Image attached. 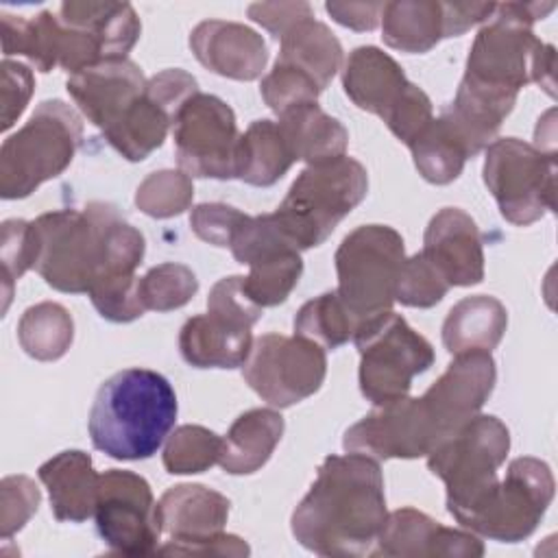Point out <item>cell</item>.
I'll list each match as a JSON object with an SVG mask.
<instances>
[{"instance_id":"6da1fadb","label":"cell","mask_w":558,"mask_h":558,"mask_svg":"<svg viewBox=\"0 0 558 558\" xmlns=\"http://www.w3.org/2000/svg\"><path fill=\"white\" fill-rule=\"evenodd\" d=\"M386 517L377 460L362 453L327 456L292 512V534L320 556H364L371 554Z\"/></svg>"},{"instance_id":"7a4b0ae2","label":"cell","mask_w":558,"mask_h":558,"mask_svg":"<svg viewBox=\"0 0 558 558\" xmlns=\"http://www.w3.org/2000/svg\"><path fill=\"white\" fill-rule=\"evenodd\" d=\"M554 7V2L495 4L469 50L462 83L514 102L527 83H536L554 96L556 50L532 31V24Z\"/></svg>"},{"instance_id":"3957f363","label":"cell","mask_w":558,"mask_h":558,"mask_svg":"<svg viewBox=\"0 0 558 558\" xmlns=\"http://www.w3.org/2000/svg\"><path fill=\"white\" fill-rule=\"evenodd\" d=\"M170 381L150 368H124L96 392L89 410L92 445L113 460H146L177 421Z\"/></svg>"},{"instance_id":"277c9868","label":"cell","mask_w":558,"mask_h":558,"mask_svg":"<svg viewBox=\"0 0 558 558\" xmlns=\"http://www.w3.org/2000/svg\"><path fill=\"white\" fill-rule=\"evenodd\" d=\"M83 140L81 116L63 100H44L28 122L0 148V196L26 198L44 181L59 177Z\"/></svg>"},{"instance_id":"5b68a950","label":"cell","mask_w":558,"mask_h":558,"mask_svg":"<svg viewBox=\"0 0 558 558\" xmlns=\"http://www.w3.org/2000/svg\"><path fill=\"white\" fill-rule=\"evenodd\" d=\"M368 190L366 168L353 157L307 166L290 185L275 218L299 251L320 246Z\"/></svg>"},{"instance_id":"8992f818","label":"cell","mask_w":558,"mask_h":558,"mask_svg":"<svg viewBox=\"0 0 558 558\" xmlns=\"http://www.w3.org/2000/svg\"><path fill=\"white\" fill-rule=\"evenodd\" d=\"M118 207L94 201L85 209H59L33 220L37 231L35 270L59 292H89L105 266V235Z\"/></svg>"},{"instance_id":"52a82bcc","label":"cell","mask_w":558,"mask_h":558,"mask_svg":"<svg viewBox=\"0 0 558 558\" xmlns=\"http://www.w3.org/2000/svg\"><path fill=\"white\" fill-rule=\"evenodd\" d=\"M403 259V238L388 225H362L340 242L333 257L336 294L357 320V327L392 307Z\"/></svg>"},{"instance_id":"ba28073f","label":"cell","mask_w":558,"mask_h":558,"mask_svg":"<svg viewBox=\"0 0 558 558\" xmlns=\"http://www.w3.org/2000/svg\"><path fill=\"white\" fill-rule=\"evenodd\" d=\"M353 342L360 390L373 405L408 397L412 379L434 364L432 344L392 310L360 323Z\"/></svg>"},{"instance_id":"9c48e42d","label":"cell","mask_w":558,"mask_h":558,"mask_svg":"<svg viewBox=\"0 0 558 558\" xmlns=\"http://www.w3.org/2000/svg\"><path fill=\"white\" fill-rule=\"evenodd\" d=\"M510 451L508 427L490 414H475L447 436L429 456V471L447 486V510L460 519L497 482Z\"/></svg>"},{"instance_id":"30bf717a","label":"cell","mask_w":558,"mask_h":558,"mask_svg":"<svg viewBox=\"0 0 558 558\" xmlns=\"http://www.w3.org/2000/svg\"><path fill=\"white\" fill-rule=\"evenodd\" d=\"M484 183L501 216L519 227L556 207V155L519 137L493 140L484 157Z\"/></svg>"},{"instance_id":"8fae6325","label":"cell","mask_w":558,"mask_h":558,"mask_svg":"<svg viewBox=\"0 0 558 558\" xmlns=\"http://www.w3.org/2000/svg\"><path fill=\"white\" fill-rule=\"evenodd\" d=\"M551 499L554 475L549 466L536 458H517L508 464L506 477L497 480L484 497L456 521L480 536L499 543H517L536 530Z\"/></svg>"},{"instance_id":"7c38bea8","label":"cell","mask_w":558,"mask_h":558,"mask_svg":"<svg viewBox=\"0 0 558 558\" xmlns=\"http://www.w3.org/2000/svg\"><path fill=\"white\" fill-rule=\"evenodd\" d=\"M325 373V349L296 333L259 336L242 364L246 384L275 408H290L312 397L323 386Z\"/></svg>"},{"instance_id":"4fadbf2b","label":"cell","mask_w":558,"mask_h":558,"mask_svg":"<svg viewBox=\"0 0 558 558\" xmlns=\"http://www.w3.org/2000/svg\"><path fill=\"white\" fill-rule=\"evenodd\" d=\"M96 530L113 554L153 556L161 538L159 504L148 482L122 469H109L98 477Z\"/></svg>"},{"instance_id":"5bb4252c","label":"cell","mask_w":558,"mask_h":558,"mask_svg":"<svg viewBox=\"0 0 558 558\" xmlns=\"http://www.w3.org/2000/svg\"><path fill=\"white\" fill-rule=\"evenodd\" d=\"M179 168L201 179H235L240 133L233 109L211 94H194L172 122Z\"/></svg>"},{"instance_id":"9a60e30c","label":"cell","mask_w":558,"mask_h":558,"mask_svg":"<svg viewBox=\"0 0 558 558\" xmlns=\"http://www.w3.org/2000/svg\"><path fill=\"white\" fill-rule=\"evenodd\" d=\"M440 442L442 434L423 397H401L375 405L342 438L347 453H362L373 460L429 456Z\"/></svg>"},{"instance_id":"2e32d148","label":"cell","mask_w":558,"mask_h":558,"mask_svg":"<svg viewBox=\"0 0 558 558\" xmlns=\"http://www.w3.org/2000/svg\"><path fill=\"white\" fill-rule=\"evenodd\" d=\"M497 379L488 351H469L451 360L447 371L421 395L442 434L451 436L488 401Z\"/></svg>"},{"instance_id":"e0dca14e","label":"cell","mask_w":558,"mask_h":558,"mask_svg":"<svg viewBox=\"0 0 558 558\" xmlns=\"http://www.w3.org/2000/svg\"><path fill=\"white\" fill-rule=\"evenodd\" d=\"M375 556L401 558H480L482 541L462 530L445 527L425 512L399 508L390 512L379 530Z\"/></svg>"},{"instance_id":"ac0fdd59","label":"cell","mask_w":558,"mask_h":558,"mask_svg":"<svg viewBox=\"0 0 558 558\" xmlns=\"http://www.w3.org/2000/svg\"><path fill=\"white\" fill-rule=\"evenodd\" d=\"M65 89L83 116L107 133L144 94L146 78L131 59H105L70 74Z\"/></svg>"},{"instance_id":"d6986e66","label":"cell","mask_w":558,"mask_h":558,"mask_svg":"<svg viewBox=\"0 0 558 558\" xmlns=\"http://www.w3.org/2000/svg\"><path fill=\"white\" fill-rule=\"evenodd\" d=\"M229 499L203 484H179L159 499L161 532L170 541L157 549L161 556H179L183 547L222 532L229 517Z\"/></svg>"},{"instance_id":"ffe728a7","label":"cell","mask_w":558,"mask_h":558,"mask_svg":"<svg viewBox=\"0 0 558 558\" xmlns=\"http://www.w3.org/2000/svg\"><path fill=\"white\" fill-rule=\"evenodd\" d=\"M421 253L438 268L449 286H475L484 279L480 229L458 207H445L429 220Z\"/></svg>"},{"instance_id":"44dd1931","label":"cell","mask_w":558,"mask_h":558,"mask_svg":"<svg viewBox=\"0 0 558 558\" xmlns=\"http://www.w3.org/2000/svg\"><path fill=\"white\" fill-rule=\"evenodd\" d=\"M190 48L201 65L235 81H255L268 63V48L262 35L238 22H201L190 33Z\"/></svg>"},{"instance_id":"7402d4cb","label":"cell","mask_w":558,"mask_h":558,"mask_svg":"<svg viewBox=\"0 0 558 558\" xmlns=\"http://www.w3.org/2000/svg\"><path fill=\"white\" fill-rule=\"evenodd\" d=\"M344 94L360 109L379 116L386 124L408 100L412 89L401 65L377 46L355 48L342 70Z\"/></svg>"},{"instance_id":"603a6c76","label":"cell","mask_w":558,"mask_h":558,"mask_svg":"<svg viewBox=\"0 0 558 558\" xmlns=\"http://www.w3.org/2000/svg\"><path fill=\"white\" fill-rule=\"evenodd\" d=\"M251 347V327L209 312L187 318L179 333L181 355L194 368H238L246 362Z\"/></svg>"},{"instance_id":"cb8c5ba5","label":"cell","mask_w":558,"mask_h":558,"mask_svg":"<svg viewBox=\"0 0 558 558\" xmlns=\"http://www.w3.org/2000/svg\"><path fill=\"white\" fill-rule=\"evenodd\" d=\"M37 475L48 488L57 521L81 523L94 514L100 475L94 471L89 453L78 449L61 451L46 460L37 469Z\"/></svg>"},{"instance_id":"d4e9b609","label":"cell","mask_w":558,"mask_h":558,"mask_svg":"<svg viewBox=\"0 0 558 558\" xmlns=\"http://www.w3.org/2000/svg\"><path fill=\"white\" fill-rule=\"evenodd\" d=\"M286 423L277 410L253 408L240 414L222 438L220 466L229 475H251L272 456L283 436Z\"/></svg>"},{"instance_id":"484cf974","label":"cell","mask_w":558,"mask_h":558,"mask_svg":"<svg viewBox=\"0 0 558 558\" xmlns=\"http://www.w3.org/2000/svg\"><path fill=\"white\" fill-rule=\"evenodd\" d=\"M277 124L294 161L314 166L344 157L347 153V129L336 118L325 113L318 102L290 107L279 116Z\"/></svg>"},{"instance_id":"4316f807","label":"cell","mask_w":558,"mask_h":558,"mask_svg":"<svg viewBox=\"0 0 558 558\" xmlns=\"http://www.w3.org/2000/svg\"><path fill=\"white\" fill-rule=\"evenodd\" d=\"M508 327V312L501 301L475 294L458 301L442 323V344L451 355L469 351H493Z\"/></svg>"},{"instance_id":"83f0119b","label":"cell","mask_w":558,"mask_h":558,"mask_svg":"<svg viewBox=\"0 0 558 558\" xmlns=\"http://www.w3.org/2000/svg\"><path fill=\"white\" fill-rule=\"evenodd\" d=\"M57 15L68 26L92 33L105 59H126L142 33L140 17L129 2H63Z\"/></svg>"},{"instance_id":"f1b7e54d","label":"cell","mask_w":558,"mask_h":558,"mask_svg":"<svg viewBox=\"0 0 558 558\" xmlns=\"http://www.w3.org/2000/svg\"><path fill=\"white\" fill-rule=\"evenodd\" d=\"M277 63L290 65L310 76L323 92L342 65V46L336 35L314 15L299 20L281 35Z\"/></svg>"},{"instance_id":"f546056e","label":"cell","mask_w":558,"mask_h":558,"mask_svg":"<svg viewBox=\"0 0 558 558\" xmlns=\"http://www.w3.org/2000/svg\"><path fill=\"white\" fill-rule=\"evenodd\" d=\"M244 264L251 270L242 277V288L262 310L283 303L303 272L301 251L288 242H266L257 246Z\"/></svg>"},{"instance_id":"4dcf8cb0","label":"cell","mask_w":558,"mask_h":558,"mask_svg":"<svg viewBox=\"0 0 558 558\" xmlns=\"http://www.w3.org/2000/svg\"><path fill=\"white\" fill-rule=\"evenodd\" d=\"M408 146L418 174L434 185H447L458 179L464 161L473 157L462 133L445 111L438 118H432Z\"/></svg>"},{"instance_id":"1f68e13d","label":"cell","mask_w":558,"mask_h":558,"mask_svg":"<svg viewBox=\"0 0 558 558\" xmlns=\"http://www.w3.org/2000/svg\"><path fill=\"white\" fill-rule=\"evenodd\" d=\"M294 163V157L272 120H255L240 133L235 179L248 185L268 187L277 183Z\"/></svg>"},{"instance_id":"d6a6232c","label":"cell","mask_w":558,"mask_h":558,"mask_svg":"<svg viewBox=\"0 0 558 558\" xmlns=\"http://www.w3.org/2000/svg\"><path fill=\"white\" fill-rule=\"evenodd\" d=\"M381 37L401 52L421 54L432 50L442 37V4L436 0L384 2Z\"/></svg>"},{"instance_id":"836d02e7","label":"cell","mask_w":558,"mask_h":558,"mask_svg":"<svg viewBox=\"0 0 558 558\" xmlns=\"http://www.w3.org/2000/svg\"><path fill=\"white\" fill-rule=\"evenodd\" d=\"M170 126V113L163 111L144 89L124 116L102 135L124 159L142 161L163 144Z\"/></svg>"},{"instance_id":"e575fe53","label":"cell","mask_w":558,"mask_h":558,"mask_svg":"<svg viewBox=\"0 0 558 558\" xmlns=\"http://www.w3.org/2000/svg\"><path fill=\"white\" fill-rule=\"evenodd\" d=\"M17 338L22 349L41 362H52L65 355L74 338V323L70 312L52 301L28 307L17 323Z\"/></svg>"},{"instance_id":"d590c367","label":"cell","mask_w":558,"mask_h":558,"mask_svg":"<svg viewBox=\"0 0 558 558\" xmlns=\"http://www.w3.org/2000/svg\"><path fill=\"white\" fill-rule=\"evenodd\" d=\"M357 320L344 307L340 296L325 292L307 301L294 316V333L318 342L323 349H338L353 338Z\"/></svg>"},{"instance_id":"8d00e7d4","label":"cell","mask_w":558,"mask_h":558,"mask_svg":"<svg viewBox=\"0 0 558 558\" xmlns=\"http://www.w3.org/2000/svg\"><path fill=\"white\" fill-rule=\"evenodd\" d=\"M222 438L203 425H181L163 447V466L172 475L203 473L220 462Z\"/></svg>"},{"instance_id":"74e56055","label":"cell","mask_w":558,"mask_h":558,"mask_svg":"<svg viewBox=\"0 0 558 558\" xmlns=\"http://www.w3.org/2000/svg\"><path fill=\"white\" fill-rule=\"evenodd\" d=\"M194 198L192 177L183 170L150 172L135 192V205L150 218H172L183 214Z\"/></svg>"},{"instance_id":"f35d334b","label":"cell","mask_w":558,"mask_h":558,"mask_svg":"<svg viewBox=\"0 0 558 558\" xmlns=\"http://www.w3.org/2000/svg\"><path fill=\"white\" fill-rule=\"evenodd\" d=\"M196 275L187 266L174 262L153 266L144 277H140V299L144 310H179L196 294Z\"/></svg>"},{"instance_id":"ab89813d","label":"cell","mask_w":558,"mask_h":558,"mask_svg":"<svg viewBox=\"0 0 558 558\" xmlns=\"http://www.w3.org/2000/svg\"><path fill=\"white\" fill-rule=\"evenodd\" d=\"M37 231L33 222L26 220H4L0 229V262H2V290L4 310L13 292V283L37 262Z\"/></svg>"},{"instance_id":"60d3db41","label":"cell","mask_w":558,"mask_h":558,"mask_svg":"<svg viewBox=\"0 0 558 558\" xmlns=\"http://www.w3.org/2000/svg\"><path fill=\"white\" fill-rule=\"evenodd\" d=\"M451 286L438 272V268L423 255L414 253L412 257L403 259L399 270L395 301L408 307H432L447 294Z\"/></svg>"},{"instance_id":"b9f144b4","label":"cell","mask_w":558,"mask_h":558,"mask_svg":"<svg viewBox=\"0 0 558 558\" xmlns=\"http://www.w3.org/2000/svg\"><path fill=\"white\" fill-rule=\"evenodd\" d=\"M318 94L320 89L310 76L277 61L275 68L262 81V98L277 116H281L290 107L316 102Z\"/></svg>"},{"instance_id":"7bdbcfd3","label":"cell","mask_w":558,"mask_h":558,"mask_svg":"<svg viewBox=\"0 0 558 558\" xmlns=\"http://www.w3.org/2000/svg\"><path fill=\"white\" fill-rule=\"evenodd\" d=\"M39 488L26 475H9L0 486V530L2 538H11L37 512Z\"/></svg>"},{"instance_id":"ee69618b","label":"cell","mask_w":558,"mask_h":558,"mask_svg":"<svg viewBox=\"0 0 558 558\" xmlns=\"http://www.w3.org/2000/svg\"><path fill=\"white\" fill-rule=\"evenodd\" d=\"M246 220V214L225 203H201L192 207V231L214 246H231L238 229Z\"/></svg>"},{"instance_id":"f6af8a7d","label":"cell","mask_w":558,"mask_h":558,"mask_svg":"<svg viewBox=\"0 0 558 558\" xmlns=\"http://www.w3.org/2000/svg\"><path fill=\"white\" fill-rule=\"evenodd\" d=\"M207 312L244 327H253L262 316V307L255 305L242 288V275L222 277L211 288L207 296Z\"/></svg>"},{"instance_id":"bcb514c9","label":"cell","mask_w":558,"mask_h":558,"mask_svg":"<svg viewBox=\"0 0 558 558\" xmlns=\"http://www.w3.org/2000/svg\"><path fill=\"white\" fill-rule=\"evenodd\" d=\"M146 94L163 109L170 113L172 122L179 113V109L194 96L198 94V83L192 74L179 68L163 70L155 74L153 78L146 81Z\"/></svg>"},{"instance_id":"7dc6e473","label":"cell","mask_w":558,"mask_h":558,"mask_svg":"<svg viewBox=\"0 0 558 558\" xmlns=\"http://www.w3.org/2000/svg\"><path fill=\"white\" fill-rule=\"evenodd\" d=\"M33 87V72L24 63L11 59L2 61V131L11 129L22 116L31 100Z\"/></svg>"},{"instance_id":"c3c4849f","label":"cell","mask_w":558,"mask_h":558,"mask_svg":"<svg viewBox=\"0 0 558 558\" xmlns=\"http://www.w3.org/2000/svg\"><path fill=\"white\" fill-rule=\"evenodd\" d=\"M248 17L281 39L299 20L312 17V7L307 2H255L248 7Z\"/></svg>"},{"instance_id":"681fc988","label":"cell","mask_w":558,"mask_h":558,"mask_svg":"<svg viewBox=\"0 0 558 558\" xmlns=\"http://www.w3.org/2000/svg\"><path fill=\"white\" fill-rule=\"evenodd\" d=\"M442 37H460L471 26L486 22L495 11V2H440Z\"/></svg>"},{"instance_id":"f907efd6","label":"cell","mask_w":558,"mask_h":558,"mask_svg":"<svg viewBox=\"0 0 558 558\" xmlns=\"http://www.w3.org/2000/svg\"><path fill=\"white\" fill-rule=\"evenodd\" d=\"M327 13L353 31H373L384 11V2H327Z\"/></svg>"}]
</instances>
